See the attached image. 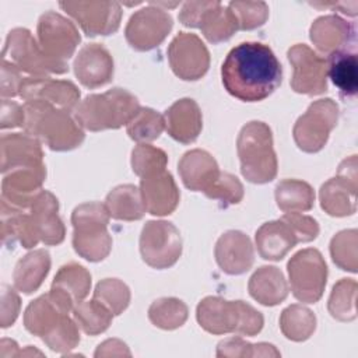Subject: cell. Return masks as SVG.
<instances>
[{
	"label": "cell",
	"instance_id": "obj_1",
	"mask_svg": "<svg viewBox=\"0 0 358 358\" xmlns=\"http://www.w3.org/2000/svg\"><path fill=\"white\" fill-rule=\"evenodd\" d=\"M222 85L243 102H260L282 81V66L268 45L242 42L232 48L221 66Z\"/></svg>",
	"mask_w": 358,
	"mask_h": 358
},
{
	"label": "cell",
	"instance_id": "obj_2",
	"mask_svg": "<svg viewBox=\"0 0 358 358\" xmlns=\"http://www.w3.org/2000/svg\"><path fill=\"white\" fill-rule=\"evenodd\" d=\"M24 131L52 151H70L81 145L85 138L83 127L69 110L43 101L24 103Z\"/></svg>",
	"mask_w": 358,
	"mask_h": 358
},
{
	"label": "cell",
	"instance_id": "obj_3",
	"mask_svg": "<svg viewBox=\"0 0 358 358\" xmlns=\"http://www.w3.org/2000/svg\"><path fill=\"white\" fill-rule=\"evenodd\" d=\"M201 329L211 334L238 333L253 337L262 331L263 315L245 301H227L221 296H206L196 308Z\"/></svg>",
	"mask_w": 358,
	"mask_h": 358
},
{
	"label": "cell",
	"instance_id": "obj_4",
	"mask_svg": "<svg viewBox=\"0 0 358 358\" xmlns=\"http://www.w3.org/2000/svg\"><path fill=\"white\" fill-rule=\"evenodd\" d=\"M138 99L123 88L87 95L74 110L78 124L90 131L115 130L127 124L140 109Z\"/></svg>",
	"mask_w": 358,
	"mask_h": 358
},
{
	"label": "cell",
	"instance_id": "obj_5",
	"mask_svg": "<svg viewBox=\"0 0 358 358\" xmlns=\"http://www.w3.org/2000/svg\"><path fill=\"white\" fill-rule=\"evenodd\" d=\"M236 151L242 176L248 182L263 185L275 179L278 162L268 124L260 120L246 123L238 134Z\"/></svg>",
	"mask_w": 358,
	"mask_h": 358
},
{
	"label": "cell",
	"instance_id": "obj_6",
	"mask_svg": "<svg viewBox=\"0 0 358 358\" xmlns=\"http://www.w3.org/2000/svg\"><path fill=\"white\" fill-rule=\"evenodd\" d=\"M109 213L99 201L77 206L71 213L73 248L88 262H101L110 253L112 236L108 232Z\"/></svg>",
	"mask_w": 358,
	"mask_h": 358
},
{
	"label": "cell",
	"instance_id": "obj_7",
	"mask_svg": "<svg viewBox=\"0 0 358 358\" xmlns=\"http://www.w3.org/2000/svg\"><path fill=\"white\" fill-rule=\"evenodd\" d=\"M1 60L11 63L20 71L32 77H48L49 74L69 71L67 63L50 59L27 28H14L7 34Z\"/></svg>",
	"mask_w": 358,
	"mask_h": 358
},
{
	"label": "cell",
	"instance_id": "obj_8",
	"mask_svg": "<svg viewBox=\"0 0 358 358\" xmlns=\"http://www.w3.org/2000/svg\"><path fill=\"white\" fill-rule=\"evenodd\" d=\"M292 295L305 303H316L327 282V264L315 248L296 252L287 264Z\"/></svg>",
	"mask_w": 358,
	"mask_h": 358
},
{
	"label": "cell",
	"instance_id": "obj_9",
	"mask_svg": "<svg viewBox=\"0 0 358 358\" xmlns=\"http://www.w3.org/2000/svg\"><path fill=\"white\" fill-rule=\"evenodd\" d=\"M338 105L331 98H322L312 102L301 115L292 129L294 141L303 152L320 151L338 122Z\"/></svg>",
	"mask_w": 358,
	"mask_h": 358
},
{
	"label": "cell",
	"instance_id": "obj_10",
	"mask_svg": "<svg viewBox=\"0 0 358 358\" xmlns=\"http://www.w3.org/2000/svg\"><path fill=\"white\" fill-rule=\"evenodd\" d=\"M140 253L145 264L164 270L172 267L182 255V236L169 221H148L141 229Z\"/></svg>",
	"mask_w": 358,
	"mask_h": 358
},
{
	"label": "cell",
	"instance_id": "obj_11",
	"mask_svg": "<svg viewBox=\"0 0 358 358\" xmlns=\"http://www.w3.org/2000/svg\"><path fill=\"white\" fill-rule=\"evenodd\" d=\"M357 155L338 165L337 176L324 182L319 190L320 207L331 217H348L357 211Z\"/></svg>",
	"mask_w": 358,
	"mask_h": 358
},
{
	"label": "cell",
	"instance_id": "obj_12",
	"mask_svg": "<svg viewBox=\"0 0 358 358\" xmlns=\"http://www.w3.org/2000/svg\"><path fill=\"white\" fill-rule=\"evenodd\" d=\"M173 27V20L166 10L150 3L137 10L127 21L124 36L127 43L138 52L159 46Z\"/></svg>",
	"mask_w": 358,
	"mask_h": 358
},
{
	"label": "cell",
	"instance_id": "obj_13",
	"mask_svg": "<svg viewBox=\"0 0 358 358\" xmlns=\"http://www.w3.org/2000/svg\"><path fill=\"white\" fill-rule=\"evenodd\" d=\"M36 35L42 50L62 63H67L81 41L74 22L56 11H46L39 17Z\"/></svg>",
	"mask_w": 358,
	"mask_h": 358
},
{
	"label": "cell",
	"instance_id": "obj_14",
	"mask_svg": "<svg viewBox=\"0 0 358 358\" xmlns=\"http://www.w3.org/2000/svg\"><path fill=\"white\" fill-rule=\"evenodd\" d=\"M166 53L172 71L183 81H197L208 71L210 52L196 34L179 32Z\"/></svg>",
	"mask_w": 358,
	"mask_h": 358
},
{
	"label": "cell",
	"instance_id": "obj_15",
	"mask_svg": "<svg viewBox=\"0 0 358 358\" xmlns=\"http://www.w3.org/2000/svg\"><path fill=\"white\" fill-rule=\"evenodd\" d=\"M294 69L291 88L303 95H320L327 91V62L305 43H296L287 52Z\"/></svg>",
	"mask_w": 358,
	"mask_h": 358
},
{
	"label": "cell",
	"instance_id": "obj_16",
	"mask_svg": "<svg viewBox=\"0 0 358 358\" xmlns=\"http://www.w3.org/2000/svg\"><path fill=\"white\" fill-rule=\"evenodd\" d=\"M87 36L112 35L120 27L122 7L116 1H60Z\"/></svg>",
	"mask_w": 358,
	"mask_h": 358
},
{
	"label": "cell",
	"instance_id": "obj_17",
	"mask_svg": "<svg viewBox=\"0 0 358 358\" xmlns=\"http://www.w3.org/2000/svg\"><path fill=\"white\" fill-rule=\"evenodd\" d=\"M73 308L74 302L70 298L50 288L48 294L38 296L27 306L24 312V326L31 334L42 338L73 312Z\"/></svg>",
	"mask_w": 358,
	"mask_h": 358
},
{
	"label": "cell",
	"instance_id": "obj_18",
	"mask_svg": "<svg viewBox=\"0 0 358 358\" xmlns=\"http://www.w3.org/2000/svg\"><path fill=\"white\" fill-rule=\"evenodd\" d=\"M46 179V166H22L3 173L1 203L11 208L28 210L42 190Z\"/></svg>",
	"mask_w": 358,
	"mask_h": 358
},
{
	"label": "cell",
	"instance_id": "obj_19",
	"mask_svg": "<svg viewBox=\"0 0 358 358\" xmlns=\"http://www.w3.org/2000/svg\"><path fill=\"white\" fill-rule=\"evenodd\" d=\"M20 96L28 101H43L56 108L74 112L80 103V90L69 80H53L50 77L24 78L20 87Z\"/></svg>",
	"mask_w": 358,
	"mask_h": 358
},
{
	"label": "cell",
	"instance_id": "obj_20",
	"mask_svg": "<svg viewBox=\"0 0 358 358\" xmlns=\"http://www.w3.org/2000/svg\"><path fill=\"white\" fill-rule=\"evenodd\" d=\"M73 67L78 81L91 90L110 83L115 71L112 55L101 43L84 45L78 50Z\"/></svg>",
	"mask_w": 358,
	"mask_h": 358
},
{
	"label": "cell",
	"instance_id": "obj_21",
	"mask_svg": "<svg viewBox=\"0 0 358 358\" xmlns=\"http://www.w3.org/2000/svg\"><path fill=\"white\" fill-rule=\"evenodd\" d=\"M214 256L218 267L229 275L246 273L255 262V250L250 238L236 229H229L218 238Z\"/></svg>",
	"mask_w": 358,
	"mask_h": 358
},
{
	"label": "cell",
	"instance_id": "obj_22",
	"mask_svg": "<svg viewBox=\"0 0 358 358\" xmlns=\"http://www.w3.org/2000/svg\"><path fill=\"white\" fill-rule=\"evenodd\" d=\"M140 192L147 213L158 217L172 214L180 199L176 182L166 169L141 178Z\"/></svg>",
	"mask_w": 358,
	"mask_h": 358
},
{
	"label": "cell",
	"instance_id": "obj_23",
	"mask_svg": "<svg viewBox=\"0 0 358 358\" xmlns=\"http://www.w3.org/2000/svg\"><path fill=\"white\" fill-rule=\"evenodd\" d=\"M41 242L48 246L60 245L66 236L64 224L59 215V200L49 190H41L28 208Z\"/></svg>",
	"mask_w": 358,
	"mask_h": 358
},
{
	"label": "cell",
	"instance_id": "obj_24",
	"mask_svg": "<svg viewBox=\"0 0 358 358\" xmlns=\"http://www.w3.org/2000/svg\"><path fill=\"white\" fill-rule=\"evenodd\" d=\"M164 120L168 134L182 144L194 143L203 129L200 106L192 98H182L173 102L165 110Z\"/></svg>",
	"mask_w": 358,
	"mask_h": 358
},
{
	"label": "cell",
	"instance_id": "obj_25",
	"mask_svg": "<svg viewBox=\"0 0 358 358\" xmlns=\"http://www.w3.org/2000/svg\"><path fill=\"white\" fill-rule=\"evenodd\" d=\"M42 143L27 133L3 134L0 140L1 173L15 168L43 165Z\"/></svg>",
	"mask_w": 358,
	"mask_h": 358
},
{
	"label": "cell",
	"instance_id": "obj_26",
	"mask_svg": "<svg viewBox=\"0 0 358 358\" xmlns=\"http://www.w3.org/2000/svg\"><path fill=\"white\" fill-rule=\"evenodd\" d=\"M309 38L320 53L329 56L348 49V45L354 41V28L338 15H322L312 22Z\"/></svg>",
	"mask_w": 358,
	"mask_h": 358
},
{
	"label": "cell",
	"instance_id": "obj_27",
	"mask_svg": "<svg viewBox=\"0 0 358 358\" xmlns=\"http://www.w3.org/2000/svg\"><path fill=\"white\" fill-rule=\"evenodd\" d=\"M178 171L189 190L203 193L215 182L221 172L215 158L200 148L185 152L179 159Z\"/></svg>",
	"mask_w": 358,
	"mask_h": 358
},
{
	"label": "cell",
	"instance_id": "obj_28",
	"mask_svg": "<svg viewBox=\"0 0 358 358\" xmlns=\"http://www.w3.org/2000/svg\"><path fill=\"white\" fill-rule=\"evenodd\" d=\"M256 248L262 259L278 262L296 245L298 238L282 218L264 222L255 235Z\"/></svg>",
	"mask_w": 358,
	"mask_h": 358
},
{
	"label": "cell",
	"instance_id": "obj_29",
	"mask_svg": "<svg viewBox=\"0 0 358 358\" xmlns=\"http://www.w3.org/2000/svg\"><path fill=\"white\" fill-rule=\"evenodd\" d=\"M250 296L264 306H275L288 296V284L275 266L259 267L248 282Z\"/></svg>",
	"mask_w": 358,
	"mask_h": 358
},
{
	"label": "cell",
	"instance_id": "obj_30",
	"mask_svg": "<svg viewBox=\"0 0 358 358\" xmlns=\"http://www.w3.org/2000/svg\"><path fill=\"white\" fill-rule=\"evenodd\" d=\"M1 239L11 248L20 242L25 249H32L41 242L28 210L11 208L1 203Z\"/></svg>",
	"mask_w": 358,
	"mask_h": 358
},
{
	"label": "cell",
	"instance_id": "obj_31",
	"mask_svg": "<svg viewBox=\"0 0 358 358\" xmlns=\"http://www.w3.org/2000/svg\"><path fill=\"white\" fill-rule=\"evenodd\" d=\"M50 255L45 249H36L21 257L13 271L15 289L32 294L39 289L50 270Z\"/></svg>",
	"mask_w": 358,
	"mask_h": 358
},
{
	"label": "cell",
	"instance_id": "obj_32",
	"mask_svg": "<svg viewBox=\"0 0 358 358\" xmlns=\"http://www.w3.org/2000/svg\"><path fill=\"white\" fill-rule=\"evenodd\" d=\"M105 206L109 215L119 221L141 220L147 211L140 189L130 183L113 187L105 199Z\"/></svg>",
	"mask_w": 358,
	"mask_h": 358
},
{
	"label": "cell",
	"instance_id": "obj_33",
	"mask_svg": "<svg viewBox=\"0 0 358 358\" xmlns=\"http://www.w3.org/2000/svg\"><path fill=\"white\" fill-rule=\"evenodd\" d=\"M199 29L208 42L220 43L228 41L239 29V25L228 6L211 1L199 21Z\"/></svg>",
	"mask_w": 358,
	"mask_h": 358
},
{
	"label": "cell",
	"instance_id": "obj_34",
	"mask_svg": "<svg viewBox=\"0 0 358 358\" xmlns=\"http://www.w3.org/2000/svg\"><path fill=\"white\" fill-rule=\"evenodd\" d=\"M327 76L344 96H355L358 90V62L355 52L338 50L327 56Z\"/></svg>",
	"mask_w": 358,
	"mask_h": 358
},
{
	"label": "cell",
	"instance_id": "obj_35",
	"mask_svg": "<svg viewBox=\"0 0 358 358\" xmlns=\"http://www.w3.org/2000/svg\"><path fill=\"white\" fill-rule=\"evenodd\" d=\"M50 288H55L64 294L76 305L84 301L85 296L90 294L91 274L84 266L76 262L66 263L56 273Z\"/></svg>",
	"mask_w": 358,
	"mask_h": 358
},
{
	"label": "cell",
	"instance_id": "obj_36",
	"mask_svg": "<svg viewBox=\"0 0 358 358\" xmlns=\"http://www.w3.org/2000/svg\"><path fill=\"white\" fill-rule=\"evenodd\" d=\"M277 207L284 213L309 211L315 204L313 187L299 179H284L274 192Z\"/></svg>",
	"mask_w": 358,
	"mask_h": 358
},
{
	"label": "cell",
	"instance_id": "obj_37",
	"mask_svg": "<svg viewBox=\"0 0 358 358\" xmlns=\"http://www.w3.org/2000/svg\"><path fill=\"white\" fill-rule=\"evenodd\" d=\"M280 329L288 340L305 341L316 330V316L303 305H289L280 315Z\"/></svg>",
	"mask_w": 358,
	"mask_h": 358
},
{
	"label": "cell",
	"instance_id": "obj_38",
	"mask_svg": "<svg viewBox=\"0 0 358 358\" xmlns=\"http://www.w3.org/2000/svg\"><path fill=\"white\" fill-rule=\"evenodd\" d=\"M357 289L354 278L338 280L330 292L327 310L338 322H352L357 317Z\"/></svg>",
	"mask_w": 358,
	"mask_h": 358
},
{
	"label": "cell",
	"instance_id": "obj_39",
	"mask_svg": "<svg viewBox=\"0 0 358 358\" xmlns=\"http://www.w3.org/2000/svg\"><path fill=\"white\" fill-rule=\"evenodd\" d=\"M189 316V309L182 299L164 296L155 299L148 308L150 322L162 330H175L185 324Z\"/></svg>",
	"mask_w": 358,
	"mask_h": 358
},
{
	"label": "cell",
	"instance_id": "obj_40",
	"mask_svg": "<svg viewBox=\"0 0 358 358\" xmlns=\"http://www.w3.org/2000/svg\"><path fill=\"white\" fill-rule=\"evenodd\" d=\"M73 317L78 327L88 336H98L108 330L113 313L96 299L81 301L73 308Z\"/></svg>",
	"mask_w": 358,
	"mask_h": 358
},
{
	"label": "cell",
	"instance_id": "obj_41",
	"mask_svg": "<svg viewBox=\"0 0 358 358\" xmlns=\"http://www.w3.org/2000/svg\"><path fill=\"white\" fill-rule=\"evenodd\" d=\"M164 129V116L151 108H140L134 117L126 124L129 137L138 144H148L157 140L162 134Z\"/></svg>",
	"mask_w": 358,
	"mask_h": 358
},
{
	"label": "cell",
	"instance_id": "obj_42",
	"mask_svg": "<svg viewBox=\"0 0 358 358\" xmlns=\"http://www.w3.org/2000/svg\"><path fill=\"white\" fill-rule=\"evenodd\" d=\"M357 246L358 232L357 229H344L336 234L330 241V256L337 267L344 271L357 273Z\"/></svg>",
	"mask_w": 358,
	"mask_h": 358
},
{
	"label": "cell",
	"instance_id": "obj_43",
	"mask_svg": "<svg viewBox=\"0 0 358 358\" xmlns=\"http://www.w3.org/2000/svg\"><path fill=\"white\" fill-rule=\"evenodd\" d=\"M92 298L117 316L130 303V288L119 278H103L95 285Z\"/></svg>",
	"mask_w": 358,
	"mask_h": 358
},
{
	"label": "cell",
	"instance_id": "obj_44",
	"mask_svg": "<svg viewBox=\"0 0 358 358\" xmlns=\"http://www.w3.org/2000/svg\"><path fill=\"white\" fill-rule=\"evenodd\" d=\"M168 155L151 144H137L131 151V169L138 178H145L166 169Z\"/></svg>",
	"mask_w": 358,
	"mask_h": 358
},
{
	"label": "cell",
	"instance_id": "obj_45",
	"mask_svg": "<svg viewBox=\"0 0 358 358\" xmlns=\"http://www.w3.org/2000/svg\"><path fill=\"white\" fill-rule=\"evenodd\" d=\"M76 320L69 315L46 336L42 337V341L55 352L69 354L80 343V330Z\"/></svg>",
	"mask_w": 358,
	"mask_h": 358
},
{
	"label": "cell",
	"instance_id": "obj_46",
	"mask_svg": "<svg viewBox=\"0 0 358 358\" xmlns=\"http://www.w3.org/2000/svg\"><path fill=\"white\" fill-rule=\"evenodd\" d=\"M228 8L234 13L242 31L256 29L268 18V6L264 1H231Z\"/></svg>",
	"mask_w": 358,
	"mask_h": 358
},
{
	"label": "cell",
	"instance_id": "obj_47",
	"mask_svg": "<svg viewBox=\"0 0 358 358\" xmlns=\"http://www.w3.org/2000/svg\"><path fill=\"white\" fill-rule=\"evenodd\" d=\"M208 199L220 200L224 206L238 204L242 201L245 190L241 180L229 173V172H220L215 182L204 192Z\"/></svg>",
	"mask_w": 358,
	"mask_h": 358
},
{
	"label": "cell",
	"instance_id": "obj_48",
	"mask_svg": "<svg viewBox=\"0 0 358 358\" xmlns=\"http://www.w3.org/2000/svg\"><path fill=\"white\" fill-rule=\"evenodd\" d=\"M295 232L298 242H312L319 235V224L313 217L303 215L301 213H285L281 217Z\"/></svg>",
	"mask_w": 358,
	"mask_h": 358
},
{
	"label": "cell",
	"instance_id": "obj_49",
	"mask_svg": "<svg viewBox=\"0 0 358 358\" xmlns=\"http://www.w3.org/2000/svg\"><path fill=\"white\" fill-rule=\"evenodd\" d=\"M21 308V299L18 294L10 287L3 284L1 285V315H0V326L7 329L14 324L18 317Z\"/></svg>",
	"mask_w": 358,
	"mask_h": 358
},
{
	"label": "cell",
	"instance_id": "obj_50",
	"mask_svg": "<svg viewBox=\"0 0 358 358\" xmlns=\"http://www.w3.org/2000/svg\"><path fill=\"white\" fill-rule=\"evenodd\" d=\"M255 344L248 343L242 337H228L218 343L217 345V357L224 358H246L253 357Z\"/></svg>",
	"mask_w": 358,
	"mask_h": 358
},
{
	"label": "cell",
	"instance_id": "obj_51",
	"mask_svg": "<svg viewBox=\"0 0 358 358\" xmlns=\"http://www.w3.org/2000/svg\"><path fill=\"white\" fill-rule=\"evenodd\" d=\"M24 78L25 77L22 76V71H20L11 63L1 60V91L0 92L3 99L20 95V87Z\"/></svg>",
	"mask_w": 358,
	"mask_h": 358
},
{
	"label": "cell",
	"instance_id": "obj_52",
	"mask_svg": "<svg viewBox=\"0 0 358 358\" xmlns=\"http://www.w3.org/2000/svg\"><path fill=\"white\" fill-rule=\"evenodd\" d=\"M0 127L13 129V127H24L25 122V110L24 106L14 101L1 99V109H0Z\"/></svg>",
	"mask_w": 358,
	"mask_h": 358
},
{
	"label": "cell",
	"instance_id": "obj_53",
	"mask_svg": "<svg viewBox=\"0 0 358 358\" xmlns=\"http://www.w3.org/2000/svg\"><path fill=\"white\" fill-rule=\"evenodd\" d=\"M211 1H187L179 11V21L187 28H199V21Z\"/></svg>",
	"mask_w": 358,
	"mask_h": 358
},
{
	"label": "cell",
	"instance_id": "obj_54",
	"mask_svg": "<svg viewBox=\"0 0 358 358\" xmlns=\"http://www.w3.org/2000/svg\"><path fill=\"white\" fill-rule=\"evenodd\" d=\"M95 357H113V355H127L130 357L131 352L129 351L127 345L122 341V340H117V338H109L106 341H103L102 344L98 345L95 354Z\"/></svg>",
	"mask_w": 358,
	"mask_h": 358
},
{
	"label": "cell",
	"instance_id": "obj_55",
	"mask_svg": "<svg viewBox=\"0 0 358 358\" xmlns=\"http://www.w3.org/2000/svg\"><path fill=\"white\" fill-rule=\"evenodd\" d=\"M18 345L14 340L10 338H3L0 343V357L7 358V357H18Z\"/></svg>",
	"mask_w": 358,
	"mask_h": 358
}]
</instances>
